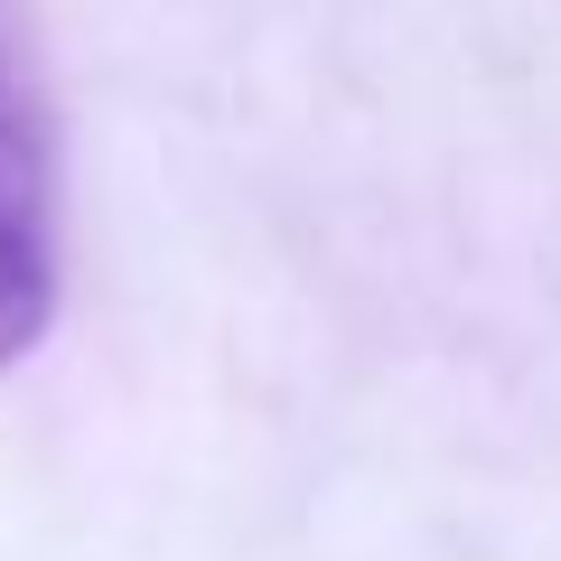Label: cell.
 Instances as JSON below:
<instances>
[{"mask_svg":"<svg viewBox=\"0 0 561 561\" xmlns=\"http://www.w3.org/2000/svg\"><path fill=\"white\" fill-rule=\"evenodd\" d=\"M57 319V272H47V243L28 225V206L0 187V365H20L28 346Z\"/></svg>","mask_w":561,"mask_h":561,"instance_id":"1","label":"cell"},{"mask_svg":"<svg viewBox=\"0 0 561 561\" xmlns=\"http://www.w3.org/2000/svg\"><path fill=\"white\" fill-rule=\"evenodd\" d=\"M10 122H20V113H10V76H0V140H10Z\"/></svg>","mask_w":561,"mask_h":561,"instance_id":"2","label":"cell"}]
</instances>
